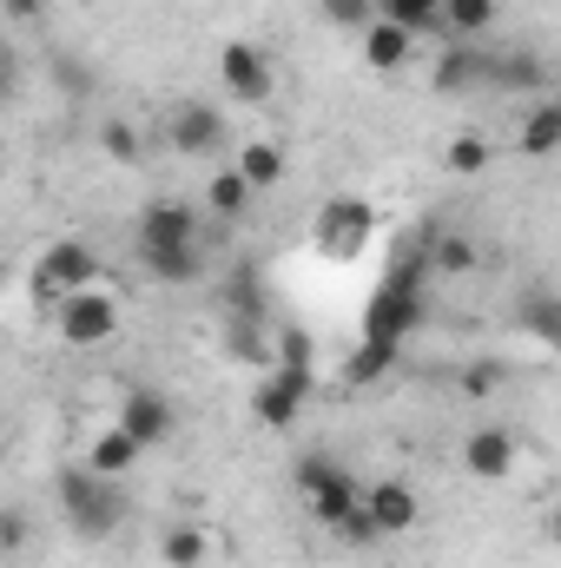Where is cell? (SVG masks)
<instances>
[{"instance_id":"obj_4","label":"cell","mask_w":561,"mask_h":568,"mask_svg":"<svg viewBox=\"0 0 561 568\" xmlns=\"http://www.w3.org/2000/svg\"><path fill=\"white\" fill-rule=\"evenodd\" d=\"M93 284H106V265H100V252L86 245V239H53L40 258H33V297L53 311V304H67V297H80V291H93Z\"/></svg>"},{"instance_id":"obj_28","label":"cell","mask_w":561,"mask_h":568,"mask_svg":"<svg viewBox=\"0 0 561 568\" xmlns=\"http://www.w3.org/2000/svg\"><path fill=\"white\" fill-rule=\"evenodd\" d=\"M317 13H324L330 27H344V33H364V27L377 20V0H317Z\"/></svg>"},{"instance_id":"obj_16","label":"cell","mask_w":561,"mask_h":568,"mask_svg":"<svg viewBox=\"0 0 561 568\" xmlns=\"http://www.w3.org/2000/svg\"><path fill=\"white\" fill-rule=\"evenodd\" d=\"M140 456H145V443L126 424H106L86 443V469H100V476H113V483H126V469H133Z\"/></svg>"},{"instance_id":"obj_20","label":"cell","mask_w":561,"mask_h":568,"mask_svg":"<svg viewBox=\"0 0 561 568\" xmlns=\"http://www.w3.org/2000/svg\"><path fill=\"white\" fill-rule=\"evenodd\" d=\"M252 179L238 172V165H212V179H205V205H212V219H245L252 212Z\"/></svg>"},{"instance_id":"obj_5","label":"cell","mask_w":561,"mask_h":568,"mask_svg":"<svg viewBox=\"0 0 561 568\" xmlns=\"http://www.w3.org/2000/svg\"><path fill=\"white\" fill-rule=\"evenodd\" d=\"M47 317H53V337H60L67 351H106V344L120 337V324H126V311H120V297H113L106 284H93V291L53 304Z\"/></svg>"},{"instance_id":"obj_26","label":"cell","mask_w":561,"mask_h":568,"mask_svg":"<svg viewBox=\"0 0 561 568\" xmlns=\"http://www.w3.org/2000/svg\"><path fill=\"white\" fill-rule=\"evenodd\" d=\"M489 159H496V152H489V140H482V133H456V140L442 145V165H449L456 179H476V172H489Z\"/></svg>"},{"instance_id":"obj_8","label":"cell","mask_w":561,"mask_h":568,"mask_svg":"<svg viewBox=\"0 0 561 568\" xmlns=\"http://www.w3.org/2000/svg\"><path fill=\"white\" fill-rule=\"evenodd\" d=\"M310 232H317V245L330 252V258H350V252H364L370 245V232H377V205L370 199H324L317 205V219H310Z\"/></svg>"},{"instance_id":"obj_6","label":"cell","mask_w":561,"mask_h":568,"mask_svg":"<svg viewBox=\"0 0 561 568\" xmlns=\"http://www.w3.org/2000/svg\"><path fill=\"white\" fill-rule=\"evenodd\" d=\"M310 390H317V371H290V364H265V371H258V390H252V417H258L265 429H290L297 417H304Z\"/></svg>"},{"instance_id":"obj_31","label":"cell","mask_w":561,"mask_h":568,"mask_svg":"<svg viewBox=\"0 0 561 568\" xmlns=\"http://www.w3.org/2000/svg\"><path fill=\"white\" fill-rule=\"evenodd\" d=\"M502 80H509V87H542V67H536V60H509Z\"/></svg>"},{"instance_id":"obj_13","label":"cell","mask_w":561,"mask_h":568,"mask_svg":"<svg viewBox=\"0 0 561 568\" xmlns=\"http://www.w3.org/2000/svg\"><path fill=\"white\" fill-rule=\"evenodd\" d=\"M357 53H364V67H370V73H384V80H390V73H404V67L417 60V33H404L397 20H384V13H377V20L357 33Z\"/></svg>"},{"instance_id":"obj_2","label":"cell","mask_w":561,"mask_h":568,"mask_svg":"<svg viewBox=\"0 0 561 568\" xmlns=\"http://www.w3.org/2000/svg\"><path fill=\"white\" fill-rule=\"evenodd\" d=\"M53 503H60V516H67V529H73L80 542H106V536H120V523H126V489H120L113 476L86 469V463H73V469L53 476Z\"/></svg>"},{"instance_id":"obj_19","label":"cell","mask_w":561,"mask_h":568,"mask_svg":"<svg viewBox=\"0 0 561 568\" xmlns=\"http://www.w3.org/2000/svg\"><path fill=\"white\" fill-rule=\"evenodd\" d=\"M522 331H529L542 351H555L561 357V291H549V284L522 291Z\"/></svg>"},{"instance_id":"obj_32","label":"cell","mask_w":561,"mask_h":568,"mask_svg":"<svg viewBox=\"0 0 561 568\" xmlns=\"http://www.w3.org/2000/svg\"><path fill=\"white\" fill-rule=\"evenodd\" d=\"M0 7H7V20H13V27H33L47 0H0Z\"/></svg>"},{"instance_id":"obj_12","label":"cell","mask_w":561,"mask_h":568,"mask_svg":"<svg viewBox=\"0 0 561 568\" xmlns=\"http://www.w3.org/2000/svg\"><path fill=\"white\" fill-rule=\"evenodd\" d=\"M205 239V219L185 205V199H152L140 212V252H165V245H198Z\"/></svg>"},{"instance_id":"obj_10","label":"cell","mask_w":561,"mask_h":568,"mask_svg":"<svg viewBox=\"0 0 561 568\" xmlns=\"http://www.w3.org/2000/svg\"><path fill=\"white\" fill-rule=\"evenodd\" d=\"M113 424H126V429L145 443V449H159V443H172L178 410H172V397H165L159 384H133V390L120 397V417H113Z\"/></svg>"},{"instance_id":"obj_3","label":"cell","mask_w":561,"mask_h":568,"mask_svg":"<svg viewBox=\"0 0 561 568\" xmlns=\"http://www.w3.org/2000/svg\"><path fill=\"white\" fill-rule=\"evenodd\" d=\"M297 503H304V516L310 523H324L330 536L364 509V483L330 456V449H310V456H297Z\"/></svg>"},{"instance_id":"obj_34","label":"cell","mask_w":561,"mask_h":568,"mask_svg":"<svg viewBox=\"0 0 561 568\" xmlns=\"http://www.w3.org/2000/svg\"><path fill=\"white\" fill-rule=\"evenodd\" d=\"M549 542H555V549H561V503H555V509H549Z\"/></svg>"},{"instance_id":"obj_7","label":"cell","mask_w":561,"mask_h":568,"mask_svg":"<svg viewBox=\"0 0 561 568\" xmlns=\"http://www.w3.org/2000/svg\"><path fill=\"white\" fill-rule=\"evenodd\" d=\"M218 87L238 100V106H265L278 93V73H272V53L258 40H225L218 47Z\"/></svg>"},{"instance_id":"obj_23","label":"cell","mask_w":561,"mask_h":568,"mask_svg":"<svg viewBox=\"0 0 561 568\" xmlns=\"http://www.w3.org/2000/svg\"><path fill=\"white\" fill-rule=\"evenodd\" d=\"M377 13H384V20H397L404 33L429 40V33H442V13H449V0H377Z\"/></svg>"},{"instance_id":"obj_18","label":"cell","mask_w":561,"mask_h":568,"mask_svg":"<svg viewBox=\"0 0 561 568\" xmlns=\"http://www.w3.org/2000/svg\"><path fill=\"white\" fill-rule=\"evenodd\" d=\"M140 265H145V272H152L159 284H198L212 258H205V239H198V245H165V252H140Z\"/></svg>"},{"instance_id":"obj_27","label":"cell","mask_w":561,"mask_h":568,"mask_svg":"<svg viewBox=\"0 0 561 568\" xmlns=\"http://www.w3.org/2000/svg\"><path fill=\"white\" fill-rule=\"evenodd\" d=\"M272 364H290V371H317V364H310V337H304L297 324H278V331H272Z\"/></svg>"},{"instance_id":"obj_9","label":"cell","mask_w":561,"mask_h":568,"mask_svg":"<svg viewBox=\"0 0 561 568\" xmlns=\"http://www.w3.org/2000/svg\"><path fill=\"white\" fill-rule=\"evenodd\" d=\"M462 469H469L476 483H509V476L522 469V443H516V429L476 424L469 436H462Z\"/></svg>"},{"instance_id":"obj_30","label":"cell","mask_w":561,"mask_h":568,"mask_svg":"<svg viewBox=\"0 0 561 568\" xmlns=\"http://www.w3.org/2000/svg\"><path fill=\"white\" fill-rule=\"evenodd\" d=\"M496 384H502V364H469V371H462V390H469V397H489Z\"/></svg>"},{"instance_id":"obj_21","label":"cell","mask_w":561,"mask_h":568,"mask_svg":"<svg viewBox=\"0 0 561 568\" xmlns=\"http://www.w3.org/2000/svg\"><path fill=\"white\" fill-rule=\"evenodd\" d=\"M516 145H522L529 159H555V152H561V100H536V106L522 113Z\"/></svg>"},{"instance_id":"obj_22","label":"cell","mask_w":561,"mask_h":568,"mask_svg":"<svg viewBox=\"0 0 561 568\" xmlns=\"http://www.w3.org/2000/svg\"><path fill=\"white\" fill-rule=\"evenodd\" d=\"M422 258H429L436 278H462V272H476V245H469L462 232H429V239H422Z\"/></svg>"},{"instance_id":"obj_25","label":"cell","mask_w":561,"mask_h":568,"mask_svg":"<svg viewBox=\"0 0 561 568\" xmlns=\"http://www.w3.org/2000/svg\"><path fill=\"white\" fill-rule=\"evenodd\" d=\"M482 73H489V60H482L476 47H462V40H456V47L442 53V67H436V87H442V93H462V87H476Z\"/></svg>"},{"instance_id":"obj_1","label":"cell","mask_w":561,"mask_h":568,"mask_svg":"<svg viewBox=\"0 0 561 568\" xmlns=\"http://www.w3.org/2000/svg\"><path fill=\"white\" fill-rule=\"evenodd\" d=\"M422 278H429V258H422V252L390 258V272L377 278V291H370V311H364V344H377V351H404V344L417 337L422 317H429Z\"/></svg>"},{"instance_id":"obj_24","label":"cell","mask_w":561,"mask_h":568,"mask_svg":"<svg viewBox=\"0 0 561 568\" xmlns=\"http://www.w3.org/2000/svg\"><path fill=\"white\" fill-rule=\"evenodd\" d=\"M489 27H496V0H449V13H442V33L462 47H476V33H489Z\"/></svg>"},{"instance_id":"obj_29","label":"cell","mask_w":561,"mask_h":568,"mask_svg":"<svg viewBox=\"0 0 561 568\" xmlns=\"http://www.w3.org/2000/svg\"><path fill=\"white\" fill-rule=\"evenodd\" d=\"M100 152L120 159V165H133V159H140V133H133V120H106V126H100Z\"/></svg>"},{"instance_id":"obj_14","label":"cell","mask_w":561,"mask_h":568,"mask_svg":"<svg viewBox=\"0 0 561 568\" xmlns=\"http://www.w3.org/2000/svg\"><path fill=\"white\" fill-rule=\"evenodd\" d=\"M165 145L185 152V159H218V145H225V120H218L212 106H178V113L165 120Z\"/></svg>"},{"instance_id":"obj_11","label":"cell","mask_w":561,"mask_h":568,"mask_svg":"<svg viewBox=\"0 0 561 568\" xmlns=\"http://www.w3.org/2000/svg\"><path fill=\"white\" fill-rule=\"evenodd\" d=\"M364 503H370V516H377L384 542H397V536L422 529V496L404 483V476H377V483H364Z\"/></svg>"},{"instance_id":"obj_15","label":"cell","mask_w":561,"mask_h":568,"mask_svg":"<svg viewBox=\"0 0 561 568\" xmlns=\"http://www.w3.org/2000/svg\"><path fill=\"white\" fill-rule=\"evenodd\" d=\"M218 556V536L205 529V523H172V529H159V562L165 568H212Z\"/></svg>"},{"instance_id":"obj_33","label":"cell","mask_w":561,"mask_h":568,"mask_svg":"<svg viewBox=\"0 0 561 568\" xmlns=\"http://www.w3.org/2000/svg\"><path fill=\"white\" fill-rule=\"evenodd\" d=\"M0 542H7V549H20V542H27V516H20V509H7V523H0Z\"/></svg>"},{"instance_id":"obj_17","label":"cell","mask_w":561,"mask_h":568,"mask_svg":"<svg viewBox=\"0 0 561 568\" xmlns=\"http://www.w3.org/2000/svg\"><path fill=\"white\" fill-rule=\"evenodd\" d=\"M232 165L252 179V192H278L284 172H290V159H284V145H278V140H245L238 152H232Z\"/></svg>"}]
</instances>
